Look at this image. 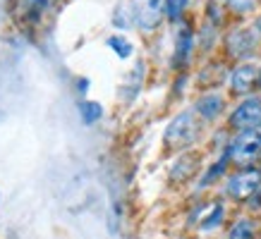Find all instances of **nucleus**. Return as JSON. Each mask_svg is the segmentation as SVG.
Wrapping results in <instances>:
<instances>
[{
  "mask_svg": "<svg viewBox=\"0 0 261 239\" xmlns=\"http://www.w3.org/2000/svg\"><path fill=\"white\" fill-rule=\"evenodd\" d=\"M228 160H230V148H225V153H223L221 156V160H218V163H216V165H211L208 167V172H206L204 175V180H201V184H211V182H216V180H218V177L223 175V172H225V167H228Z\"/></svg>",
  "mask_w": 261,
  "mask_h": 239,
  "instance_id": "obj_11",
  "label": "nucleus"
},
{
  "mask_svg": "<svg viewBox=\"0 0 261 239\" xmlns=\"http://www.w3.org/2000/svg\"><path fill=\"white\" fill-rule=\"evenodd\" d=\"M199 136V120L192 110L180 112L166 129V146L173 151H182L197 141Z\"/></svg>",
  "mask_w": 261,
  "mask_h": 239,
  "instance_id": "obj_1",
  "label": "nucleus"
},
{
  "mask_svg": "<svg viewBox=\"0 0 261 239\" xmlns=\"http://www.w3.org/2000/svg\"><path fill=\"white\" fill-rule=\"evenodd\" d=\"M259 46V41H256V34L252 29H245V26H240V29H232L228 34V39H225V48H228V53L232 57H238V60H247V57H252V53L256 50Z\"/></svg>",
  "mask_w": 261,
  "mask_h": 239,
  "instance_id": "obj_5",
  "label": "nucleus"
},
{
  "mask_svg": "<svg viewBox=\"0 0 261 239\" xmlns=\"http://www.w3.org/2000/svg\"><path fill=\"white\" fill-rule=\"evenodd\" d=\"M256 81H259V86H261V67H259V79H256Z\"/></svg>",
  "mask_w": 261,
  "mask_h": 239,
  "instance_id": "obj_19",
  "label": "nucleus"
},
{
  "mask_svg": "<svg viewBox=\"0 0 261 239\" xmlns=\"http://www.w3.org/2000/svg\"><path fill=\"white\" fill-rule=\"evenodd\" d=\"M223 215H225V208H223L221 203H216V206L208 211V215L201 220V230H214V227H218V225L223 223Z\"/></svg>",
  "mask_w": 261,
  "mask_h": 239,
  "instance_id": "obj_15",
  "label": "nucleus"
},
{
  "mask_svg": "<svg viewBox=\"0 0 261 239\" xmlns=\"http://www.w3.org/2000/svg\"><path fill=\"white\" fill-rule=\"evenodd\" d=\"M80 115L87 125H94L96 120H101L103 108L98 103H94V101H84V103H80Z\"/></svg>",
  "mask_w": 261,
  "mask_h": 239,
  "instance_id": "obj_12",
  "label": "nucleus"
},
{
  "mask_svg": "<svg viewBox=\"0 0 261 239\" xmlns=\"http://www.w3.org/2000/svg\"><path fill=\"white\" fill-rule=\"evenodd\" d=\"M259 189H261V172H256V170L235 172L225 184V194L235 201H249Z\"/></svg>",
  "mask_w": 261,
  "mask_h": 239,
  "instance_id": "obj_3",
  "label": "nucleus"
},
{
  "mask_svg": "<svg viewBox=\"0 0 261 239\" xmlns=\"http://www.w3.org/2000/svg\"><path fill=\"white\" fill-rule=\"evenodd\" d=\"M185 8H187V0H166V12L173 22L180 19L182 12H185Z\"/></svg>",
  "mask_w": 261,
  "mask_h": 239,
  "instance_id": "obj_16",
  "label": "nucleus"
},
{
  "mask_svg": "<svg viewBox=\"0 0 261 239\" xmlns=\"http://www.w3.org/2000/svg\"><path fill=\"white\" fill-rule=\"evenodd\" d=\"M254 237H256V225H254L252 218L235 220V225L228 232V239H254Z\"/></svg>",
  "mask_w": 261,
  "mask_h": 239,
  "instance_id": "obj_10",
  "label": "nucleus"
},
{
  "mask_svg": "<svg viewBox=\"0 0 261 239\" xmlns=\"http://www.w3.org/2000/svg\"><path fill=\"white\" fill-rule=\"evenodd\" d=\"M256 79H259L256 65L254 63H242L232 70V74H230V88H232V94L247 96L249 91H252V86H254V81Z\"/></svg>",
  "mask_w": 261,
  "mask_h": 239,
  "instance_id": "obj_7",
  "label": "nucleus"
},
{
  "mask_svg": "<svg viewBox=\"0 0 261 239\" xmlns=\"http://www.w3.org/2000/svg\"><path fill=\"white\" fill-rule=\"evenodd\" d=\"M254 26H256V32L261 34V17H256V24H254Z\"/></svg>",
  "mask_w": 261,
  "mask_h": 239,
  "instance_id": "obj_18",
  "label": "nucleus"
},
{
  "mask_svg": "<svg viewBox=\"0 0 261 239\" xmlns=\"http://www.w3.org/2000/svg\"><path fill=\"white\" fill-rule=\"evenodd\" d=\"M228 148L230 160H235L238 165H249L254 158L261 156V132H240Z\"/></svg>",
  "mask_w": 261,
  "mask_h": 239,
  "instance_id": "obj_4",
  "label": "nucleus"
},
{
  "mask_svg": "<svg viewBox=\"0 0 261 239\" xmlns=\"http://www.w3.org/2000/svg\"><path fill=\"white\" fill-rule=\"evenodd\" d=\"M53 0H24V12L32 22H39V17L46 12V8Z\"/></svg>",
  "mask_w": 261,
  "mask_h": 239,
  "instance_id": "obj_14",
  "label": "nucleus"
},
{
  "mask_svg": "<svg viewBox=\"0 0 261 239\" xmlns=\"http://www.w3.org/2000/svg\"><path fill=\"white\" fill-rule=\"evenodd\" d=\"M166 0H137L135 3V22L144 32H153L163 22Z\"/></svg>",
  "mask_w": 261,
  "mask_h": 239,
  "instance_id": "obj_6",
  "label": "nucleus"
},
{
  "mask_svg": "<svg viewBox=\"0 0 261 239\" xmlns=\"http://www.w3.org/2000/svg\"><path fill=\"white\" fill-rule=\"evenodd\" d=\"M230 127L238 132H256L261 127V96H247L230 115Z\"/></svg>",
  "mask_w": 261,
  "mask_h": 239,
  "instance_id": "obj_2",
  "label": "nucleus"
},
{
  "mask_svg": "<svg viewBox=\"0 0 261 239\" xmlns=\"http://www.w3.org/2000/svg\"><path fill=\"white\" fill-rule=\"evenodd\" d=\"M192 50H194V34H192L190 26L182 24L177 34H175V53H173V65L177 70H182L185 65L190 63Z\"/></svg>",
  "mask_w": 261,
  "mask_h": 239,
  "instance_id": "obj_8",
  "label": "nucleus"
},
{
  "mask_svg": "<svg viewBox=\"0 0 261 239\" xmlns=\"http://www.w3.org/2000/svg\"><path fill=\"white\" fill-rule=\"evenodd\" d=\"M194 110L201 120H216L221 117V112L225 110V98L221 94H204L194 103Z\"/></svg>",
  "mask_w": 261,
  "mask_h": 239,
  "instance_id": "obj_9",
  "label": "nucleus"
},
{
  "mask_svg": "<svg viewBox=\"0 0 261 239\" xmlns=\"http://www.w3.org/2000/svg\"><path fill=\"white\" fill-rule=\"evenodd\" d=\"M108 48H113V50H115V55L122 57V60H125V57H129V55H132V50H135V46H132L125 36H120V34L108 39Z\"/></svg>",
  "mask_w": 261,
  "mask_h": 239,
  "instance_id": "obj_13",
  "label": "nucleus"
},
{
  "mask_svg": "<svg viewBox=\"0 0 261 239\" xmlns=\"http://www.w3.org/2000/svg\"><path fill=\"white\" fill-rule=\"evenodd\" d=\"M254 3H256V0H228L230 10H232V12H238V15H247V12H252Z\"/></svg>",
  "mask_w": 261,
  "mask_h": 239,
  "instance_id": "obj_17",
  "label": "nucleus"
}]
</instances>
